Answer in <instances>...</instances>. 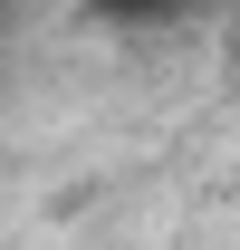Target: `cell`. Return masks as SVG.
<instances>
[{"mask_svg": "<svg viewBox=\"0 0 240 250\" xmlns=\"http://www.w3.org/2000/svg\"><path fill=\"white\" fill-rule=\"evenodd\" d=\"M116 10H182V0H116Z\"/></svg>", "mask_w": 240, "mask_h": 250, "instance_id": "obj_1", "label": "cell"}]
</instances>
